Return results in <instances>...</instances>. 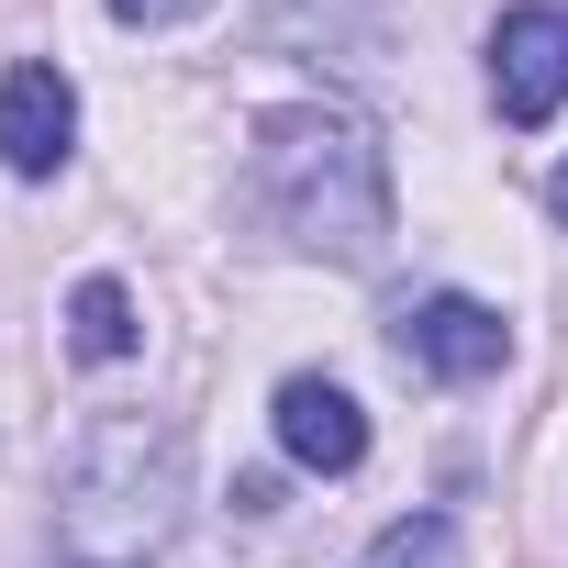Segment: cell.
<instances>
[{
    "instance_id": "1",
    "label": "cell",
    "mask_w": 568,
    "mask_h": 568,
    "mask_svg": "<svg viewBox=\"0 0 568 568\" xmlns=\"http://www.w3.org/2000/svg\"><path fill=\"white\" fill-rule=\"evenodd\" d=\"M256 201L291 245L346 256V267L379 256V234H390V168H379L368 123H346V112H267L256 123Z\"/></svg>"
},
{
    "instance_id": "2",
    "label": "cell",
    "mask_w": 568,
    "mask_h": 568,
    "mask_svg": "<svg viewBox=\"0 0 568 568\" xmlns=\"http://www.w3.org/2000/svg\"><path fill=\"white\" fill-rule=\"evenodd\" d=\"M179 435L168 424H101L68 468V501H57V535L79 568H145L168 535H179Z\"/></svg>"
},
{
    "instance_id": "3",
    "label": "cell",
    "mask_w": 568,
    "mask_h": 568,
    "mask_svg": "<svg viewBox=\"0 0 568 568\" xmlns=\"http://www.w3.org/2000/svg\"><path fill=\"white\" fill-rule=\"evenodd\" d=\"M68 145H79V90H68V68L23 57L12 79H0V168L12 179H57Z\"/></svg>"
},
{
    "instance_id": "4",
    "label": "cell",
    "mask_w": 568,
    "mask_h": 568,
    "mask_svg": "<svg viewBox=\"0 0 568 568\" xmlns=\"http://www.w3.org/2000/svg\"><path fill=\"white\" fill-rule=\"evenodd\" d=\"M490 101H501V123H546L568 101V12H501V34H490Z\"/></svg>"
},
{
    "instance_id": "5",
    "label": "cell",
    "mask_w": 568,
    "mask_h": 568,
    "mask_svg": "<svg viewBox=\"0 0 568 568\" xmlns=\"http://www.w3.org/2000/svg\"><path fill=\"white\" fill-rule=\"evenodd\" d=\"M402 357L435 368V379H490V368L513 357V324H501L490 302H468V291H435V302L402 313Z\"/></svg>"
},
{
    "instance_id": "6",
    "label": "cell",
    "mask_w": 568,
    "mask_h": 568,
    "mask_svg": "<svg viewBox=\"0 0 568 568\" xmlns=\"http://www.w3.org/2000/svg\"><path fill=\"white\" fill-rule=\"evenodd\" d=\"M267 424H278V446H291L302 468H324V479H346V468L368 457V413H357V390H335V379H278Z\"/></svg>"
},
{
    "instance_id": "7",
    "label": "cell",
    "mask_w": 568,
    "mask_h": 568,
    "mask_svg": "<svg viewBox=\"0 0 568 568\" xmlns=\"http://www.w3.org/2000/svg\"><path fill=\"white\" fill-rule=\"evenodd\" d=\"M68 357H90V368L134 357V302H123V278H79V302H68Z\"/></svg>"
},
{
    "instance_id": "8",
    "label": "cell",
    "mask_w": 568,
    "mask_h": 568,
    "mask_svg": "<svg viewBox=\"0 0 568 568\" xmlns=\"http://www.w3.org/2000/svg\"><path fill=\"white\" fill-rule=\"evenodd\" d=\"M357 568H457V524H446V513H402Z\"/></svg>"
},
{
    "instance_id": "9",
    "label": "cell",
    "mask_w": 568,
    "mask_h": 568,
    "mask_svg": "<svg viewBox=\"0 0 568 568\" xmlns=\"http://www.w3.org/2000/svg\"><path fill=\"white\" fill-rule=\"evenodd\" d=\"M123 23H179V12H201V0H112Z\"/></svg>"
},
{
    "instance_id": "10",
    "label": "cell",
    "mask_w": 568,
    "mask_h": 568,
    "mask_svg": "<svg viewBox=\"0 0 568 568\" xmlns=\"http://www.w3.org/2000/svg\"><path fill=\"white\" fill-rule=\"evenodd\" d=\"M546 201H557V223H568V168H557V179H546Z\"/></svg>"
}]
</instances>
